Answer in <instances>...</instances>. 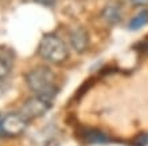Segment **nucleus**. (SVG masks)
Masks as SVG:
<instances>
[{
  "label": "nucleus",
  "mask_w": 148,
  "mask_h": 146,
  "mask_svg": "<svg viewBox=\"0 0 148 146\" xmlns=\"http://www.w3.org/2000/svg\"><path fill=\"white\" fill-rule=\"evenodd\" d=\"M38 52L45 60L53 65H61L69 58V48L66 43L54 34L43 35L39 42Z\"/></svg>",
  "instance_id": "f03ea898"
},
{
  "label": "nucleus",
  "mask_w": 148,
  "mask_h": 146,
  "mask_svg": "<svg viewBox=\"0 0 148 146\" xmlns=\"http://www.w3.org/2000/svg\"><path fill=\"white\" fill-rule=\"evenodd\" d=\"M102 19L109 24H116L121 20V8L119 4H108L101 12Z\"/></svg>",
  "instance_id": "6e6552de"
},
{
  "label": "nucleus",
  "mask_w": 148,
  "mask_h": 146,
  "mask_svg": "<svg viewBox=\"0 0 148 146\" xmlns=\"http://www.w3.org/2000/svg\"><path fill=\"white\" fill-rule=\"evenodd\" d=\"M34 1L43 5V7H54L57 3V0H34Z\"/></svg>",
  "instance_id": "9b49d317"
},
{
  "label": "nucleus",
  "mask_w": 148,
  "mask_h": 146,
  "mask_svg": "<svg viewBox=\"0 0 148 146\" xmlns=\"http://www.w3.org/2000/svg\"><path fill=\"white\" fill-rule=\"evenodd\" d=\"M26 83L35 95L45 96L51 101H54L59 92V87L57 85V75L46 66H39L30 70L26 74Z\"/></svg>",
  "instance_id": "f257e3e1"
},
{
  "label": "nucleus",
  "mask_w": 148,
  "mask_h": 146,
  "mask_svg": "<svg viewBox=\"0 0 148 146\" xmlns=\"http://www.w3.org/2000/svg\"><path fill=\"white\" fill-rule=\"evenodd\" d=\"M84 141L90 145H101V143H109L112 142V139L100 130H96V129H89V130H85L84 133Z\"/></svg>",
  "instance_id": "0eeeda50"
},
{
  "label": "nucleus",
  "mask_w": 148,
  "mask_h": 146,
  "mask_svg": "<svg viewBox=\"0 0 148 146\" xmlns=\"http://www.w3.org/2000/svg\"><path fill=\"white\" fill-rule=\"evenodd\" d=\"M0 122H1V114H0ZM0 135H1V130H0Z\"/></svg>",
  "instance_id": "4468645a"
},
{
  "label": "nucleus",
  "mask_w": 148,
  "mask_h": 146,
  "mask_svg": "<svg viewBox=\"0 0 148 146\" xmlns=\"http://www.w3.org/2000/svg\"><path fill=\"white\" fill-rule=\"evenodd\" d=\"M147 23H148V11H141L129 22L128 28L132 31H136L139 28H141L143 26H145Z\"/></svg>",
  "instance_id": "1a4fd4ad"
},
{
  "label": "nucleus",
  "mask_w": 148,
  "mask_h": 146,
  "mask_svg": "<svg viewBox=\"0 0 148 146\" xmlns=\"http://www.w3.org/2000/svg\"><path fill=\"white\" fill-rule=\"evenodd\" d=\"M43 146H59V143H58V141H55V139H50V141H47Z\"/></svg>",
  "instance_id": "ddd939ff"
},
{
  "label": "nucleus",
  "mask_w": 148,
  "mask_h": 146,
  "mask_svg": "<svg viewBox=\"0 0 148 146\" xmlns=\"http://www.w3.org/2000/svg\"><path fill=\"white\" fill-rule=\"evenodd\" d=\"M28 121L20 111H11L1 115L0 122V130L1 135L7 137H19L27 130Z\"/></svg>",
  "instance_id": "7ed1b4c3"
},
{
  "label": "nucleus",
  "mask_w": 148,
  "mask_h": 146,
  "mask_svg": "<svg viewBox=\"0 0 148 146\" xmlns=\"http://www.w3.org/2000/svg\"><path fill=\"white\" fill-rule=\"evenodd\" d=\"M14 52L7 47H0V81L12 73L14 69Z\"/></svg>",
  "instance_id": "423d86ee"
},
{
  "label": "nucleus",
  "mask_w": 148,
  "mask_h": 146,
  "mask_svg": "<svg viewBox=\"0 0 148 146\" xmlns=\"http://www.w3.org/2000/svg\"><path fill=\"white\" fill-rule=\"evenodd\" d=\"M53 105H54V101L47 99L45 96L34 95L31 98H28L23 103L20 113L28 121H31V119H36L46 115V113H49V110L53 107Z\"/></svg>",
  "instance_id": "20e7f679"
},
{
  "label": "nucleus",
  "mask_w": 148,
  "mask_h": 146,
  "mask_svg": "<svg viewBox=\"0 0 148 146\" xmlns=\"http://www.w3.org/2000/svg\"><path fill=\"white\" fill-rule=\"evenodd\" d=\"M129 3L133 7H144V5H148V0H129Z\"/></svg>",
  "instance_id": "f8f14e48"
},
{
  "label": "nucleus",
  "mask_w": 148,
  "mask_h": 146,
  "mask_svg": "<svg viewBox=\"0 0 148 146\" xmlns=\"http://www.w3.org/2000/svg\"><path fill=\"white\" fill-rule=\"evenodd\" d=\"M69 40H70V46L73 50L78 54H82L88 50L90 43L89 34L84 27H74L69 32Z\"/></svg>",
  "instance_id": "39448f33"
},
{
  "label": "nucleus",
  "mask_w": 148,
  "mask_h": 146,
  "mask_svg": "<svg viewBox=\"0 0 148 146\" xmlns=\"http://www.w3.org/2000/svg\"><path fill=\"white\" fill-rule=\"evenodd\" d=\"M148 145V133L139 135L135 139V146H147Z\"/></svg>",
  "instance_id": "9d476101"
}]
</instances>
